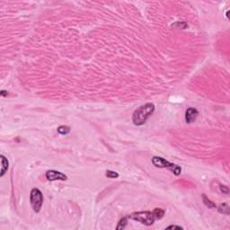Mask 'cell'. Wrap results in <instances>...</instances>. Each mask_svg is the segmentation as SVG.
Segmentation results:
<instances>
[{
  "mask_svg": "<svg viewBox=\"0 0 230 230\" xmlns=\"http://www.w3.org/2000/svg\"><path fill=\"white\" fill-rule=\"evenodd\" d=\"M30 202H31V206L34 212L37 213L41 211L43 203V195L39 189L34 188L31 191V193H30Z\"/></svg>",
  "mask_w": 230,
  "mask_h": 230,
  "instance_id": "4",
  "label": "cell"
},
{
  "mask_svg": "<svg viewBox=\"0 0 230 230\" xmlns=\"http://www.w3.org/2000/svg\"><path fill=\"white\" fill-rule=\"evenodd\" d=\"M218 211L220 212V213H223V214H227V215H228V214H229V206H228L227 203L221 204L220 206L218 207Z\"/></svg>",
  "mask_w": 230,
  "mask_h": 230,
  "instance_id": "12",
  "label": "cell"
},
{
  "mask_svg": "<svg viewBox=\"0 0 230 230\" xmlns=\"http://www.w3.org/2000/svg\"><path fill=\"white\" fill-rule=\"evenodd\" d=\"M199 114V112L198 110L193 108V107H190L186 110V113H185V121L187 123H192L193 122L197 116Z\"/></svg>",
  "mask_w": 230,
  "mask_h": 230,
  "instance_id": "6",
  "label": "cell"
},
{
  "mask_svg": "<svg viewBox=\"0 0 230 230\" xmlns=\"http://www.w3.org/2000/svg\"><path fill=\"white\" fill-rule=\"evenodd\" d=\"M154 216H155V218H156V219H161L164 215H165V211L162 208H156L154 211H152Z\"/></svg>",
  "mask_w": 230,
  "mask_h": 230,
  "instance_id": "8",
  "label": "cell"
},
{
  "mask_svg": "<svg viewBox=\"0 0 230 230\" xmlns=\"http://www.w3.org/2000/svg\"><path fill=\"white\" fill-rule=\"evenodd\" d=\"M202 199H203V202H204V204L208 208H217V206H216V204L213 202H211V199H209L208 198H207V196L205 195V194H203L202 195Z\"/></svg>",
  "mask_w": 230,
  "mask_h": 230,
  "instance_id": "9",
  "label": "cell"
},
{
  "mask_svg": "<svg viewBox=\"0 0 230 230\" xmlns=\"http://www.w3.org/2000/svg\"><path fill=\"white\" fill-rule=\"evenodd\" d=\"M58 132L60 135H67L69 132H70V128L67 126H59L58 128Z\"/></svg>",
  "mask_w": 230,
  "mask_h": 230,
  "instance_id": "10",
  "label": "cell"
},
{
  "mask_svg": "<svg viewBox=\"0 0 230 230\" xmlns=\"http://www.w3.org/2000/svg\"><path fill=\"white\" fill-rule=\"evenodd\" d=\"M0 159H1V172H0L1 174H0V176L3 177L4 174H6V172L7 171V169H8L9 162H8L7 158L3 155L0 156Z\"/></svg>",
  "mask_w": 230,
  "mask_h": 230,
  "instance_id": "7",
  "label": "cell"
},
{
  "mask_svg": "<svg viewBox=\"0 0 230 230\" xmlns=\"http://www.w3.org/2000/svg\"><path fill=\"white\" fill-rule=\"evenodd\" d=\"M6 94H7L6 91H4V90H2V91H1V95H2V96H6V95H7Z\"/></svg>",
  "mask_w": 230,
  "mask_h": 230,
  "instance_id": "16",
  "label": "cell"
},
{
  "mask_svg": "<svg viewBox=\"0 0 230 230\" xmlns=\"http://www.w3.org/2000/svg\"><path fill=\"white\" fill-rule=\"evenodd\" d=\"M105 175L108 178H118L119 177V174L118 173H116L114 171H111V170H107Z\"/></svg>",
  "mask_w": 230,
  "mask_h": 230,
  "instance_id": "13",
  "label": "cell"
},
{
  "mask_svg": "<svg viewBox=\"0 0 230 230\" xmlns=\"http://www.w3.org/2000/svg\"><path fill=\"white\" fill-rule=\"evenodd\" d=\"M128 218L133 219L135 221H138L139 223H142L146 226H151L154 224L156 218L151 211H138L134 212L131 215L128 216Z\"/></svg>",
  "mask_w": 230,
  "mask_h": 230,
  "instance_id": "3",
  "label": "cell"
},
{
  "mask_svg": "<svg viewBox=\"0 0 230 230\" xmlns=\"http://www.w3.org/2000/svg\"><path fill=\"white\" fill-rule=\"evenodd\" d=\"M46 178L48 181L49 182H53V181H66L67 180V176L59 172L56 171V170H49L46 172Z\"/></svg>",
  "mask_w": 230,
  "mask_h": 230,
  "instance_id": "5",
  "label": "cell"
},
{
  "mask_svg": "<svg viewBox=\"0 0 230 230\" xmlns=\"http://www.w3.org/2000/svg\"><path fill=\"white\" fill-rule=\"evenodd\" d=\"M152 164L158 168H167L169 169L170 171L173 172L174 175H180L182 172V168L180 167L179 165L170 163L168 162L167 160H165L163 157L160 156H153L152 158Z\"/></svg>",
  "mask_w": 230,
  "mask_h": 230,
  "instance_id": "2",
  "label": "cell"
},
{
  "mask_svg": "<svg viewBox=\"0 0 230 230\" xmlns=\"http://www.w3.org/2000/svg\"><path fill=\"white\" fill-rule=\"evenodd\" d=\"M175 228H177V229H183V227H180V226H175V225H171V226H168L166 227V229H175Z\"/></svg>",
  "mask_w": 230,
  "mask_h": 230,
  "instance_id": "15",
  "label": "cell"
},
{
  "mask_svg": "<svg viewBox=\"0 0 230 230\" xmlns=\"http://www.w3.org/2000/svg\"><path fill=\"white\" fill-rule=\"evenodd\" d=\"M220 189H221V192H222L223 193H226V194H227V193L229 192V190H228V187H227V186L221 185V186H220Z\"/></svg>",
  "mask_w": 230,
  "mask_h": 230,
  "instance_id": "14",
  "label": "cell"
},
{
  "mask_svg": "<svg viewBox=\"0 0 230 230\" xmlns=\"http://www.w3.org/2000/svg\"><path fill=\"white\" fill-rule=\"evenodd\" d=\"M127 223H128V217H122L121 220L119 221L118 223V226H117V229L118 230H121V229H124L125 227L127 226Z\"/></svg>",
  "mask_w": 230,
  "mask_h": 230,
  "instance_id": "11",
  "label": "cell"
},
{
  "mask_svg": "<svg viewBox=\"0 0 230 230\" xmlns=\"http://www.w3.org/2000/svg\"><path fill=\"white\" fill-rule=\"evenodd\" d=\"M155 112V105L151 103L146 104L138 107L132 115V122L136 126H141L146 123L153 113Z\"/></svg>",
  "mask_w": 230,
  "mask_h": 230,
  "instance_id": "1",
  "label": "cell"
}]
</instances>
